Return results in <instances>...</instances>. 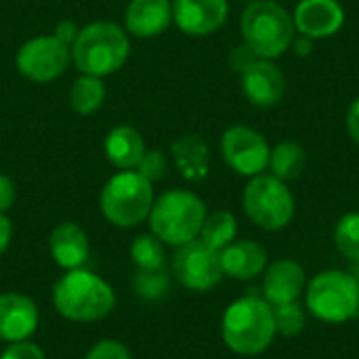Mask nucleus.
<instances>
[{
	"label": "nucleus",
	"instance_id": "423d86ee",
	"mask_svg": "<svg viewBox=\"0 0 359 359\" xmlns=\"http://www.w3.org/2000/svg\"><path fill=\"white\" fill-rule=\"evenodd\" d=\"M309 313L324 324H347L359 313V282L355 276L328 269L311 278L305 288Z\"/></svg>",
	"mask_w": 359,
	"mask_h": 359
},
{
	"label": "nucleus",
	"instance_id": "e433bc0d",
	"mask_svg": "<svg viewBox=\"0 0 359 359\" xmlns=\"http://www.w3.org/2000/svg\"><path fill=\"white\" fill-rule=\"evenodd\" d=\"M11 238H13V225H11V221L0 212V255L8 248Z\"/></svg>",
	"mask_w": 359,
	"mask_h": 359
},
{
	"label": "nucleus",
	"instance_id": "dca6fc26",
	"mask_svg": "<svg viewBox=\"0 0 359 359\" xmlns=\"http://www.w3.org/2000/svg\"><path fill=\"white\" fill-rule=\"evenodd\" d=\"M38 320V307L29 297L17 292L0 294V341H27L36 332Z\"/></svg>",
	"mask_w": 359,
	"mask_h": 359
},
{
	"label": "nucleus",
	"instance_id": "39448f33",
	"mask_svg": "<svg viewBox=\"0 0 359 359\" xmlns=\"http://www.w3.org/2000/svg\"><path fill=\"white\" fill-rule=\"evenodd\" d=\"M206 204L187 189H170L154 200L149 212L151 233L170 246H181L200 236L206 219Z\"/></svg>",
	"mask_w": 359,
	"mask_h": 359
},
{
	"label": "nucleus",
	"instance_id": "393cba45",
	"mask_svg": "<svg viewBox=\"0 0 359 359\" xmlns=\"http://www.w3.org/2000/svg\"><path fill=\"white\" fill-rule=\"evenodd\" d=\"M130 259L137 263L141 271H156L164 269V246L162 242L151 233V236H139L130 244Z\"/></svg>",
	"mask_w": 359,
	"mask_h": 359
},
{
	"label": "nucleus",
	"instance_id": "c756f323",
	"mask_svg": "<svg viewBox=\"0 0 359 359\" xmlns=\"http://www.w3.org/2000/svg\"><path fill=\"white\" fill-rule=\"evenodd\" d=\"M84 359H133V358H130V351H128L122 343L107 339V341H99V343H97L88 353H86V358Z\"/></svg>",
	"mask_w": 359,
	"mask_h": 359
},
{
	"label": "nucleus",
	"instance_id": "4c0bfd02",
	"mask_svg": "<svg viewBox=\"0 0 359 359\" xmlns=\"http://www.w3.org/2000/svg\"><path fill=\"white\" fill-rule=\"evenodd\" d=\"M248 2H252V0H248Z\"/></svg>",
	"mask_w": 359,
	"mask_h": 359
},
{
	"label": "nucleus",
	"instance_id": "2eb2a0df",
	"mask_svg": "<svg viewBox=\"0 0 359 359\" xmlns=\"http://www.w3.org/2000/svg\"><path fill=\"white\" fill-rule=\"evenodd\" d=\"M307 288V276L299 261L294 259H278L263 271V299L276 307L299 301V297Z\"/></svg>",
	"mask_w": 359,
	"mask_h": 359
},
{
	"label": "nucleus",
	"instance_id": "4be33fe9",
	"mask_svg": "<svg viewBox=\"0 0 359 359\" xmlns=\"http://www.w3.org/2000/svg\"><path fill=\"white\" fill-rule=\"evenodd\" d=\"M305 164H307V154H305L303 145L297 141H282L271 147L267 168H269V175L288 183L303 175Z\"/></svg>",
	"mask_w": 359,
	"mask_h": 359
},
{
	"label": "nucleus",
	"instance_id": "f8f14e48",
	"mask_svg": "<svg viewBox=\"0 0 359 359\" xmlns=\"http://www.w3.org/2000/svg\"><path fill=\"white\" fill-rule=\"evenodd\" d=\"M242 76V93L255 107H276L286 95V74L273 59H257Z\"/></svg>",
	"mask_w": 359,
	"mask_h": 359
},
{
	"label": "nucleus",
	"instance_id": "1a4fd4ad",
	"mask_svg": "<svg viewBox=\"0 0 359 359\" xmlns=\"http://www.w3.org/2000/svg\"><path fill=\"white\" fill-rule=\"evenodd\" d=\"M172 269L177 280L196 292L212 290L225 276L221 267V250L210 248L200 238L177 246Z\"/></svg>",
	"mask_w": 359,
	"mask_h": 359
},
{
	"label": "nucleus",
	"instance_id": "bb28decb",
	"mask_svg": "<svg viewBox=\"0 0 359 359\" xmlns=\"http://www.w3.org/2000/svg\"><path fill=\"white\" fill-rule=\"evenodd\" d=\"M273 322H276V332L280 337L292 339L303 332L307 316H305V309L299 305V301H294V303H286V305H276Z\"/></svg>",
	"mask_w": 359,
	"mask_h": 359
},
{
	"label": "nucleus",
	"instance_id": "b1692460",
	"mask_svg": "<svg viewBox=\"0 0 359 359\" xmlns=\"http://www.w3.org/2000/svg\"><path fill=\"white\" fill-rule=\"evenodd\" d=\"M103 99H105V84L99 76H88V74H82L74 84H72V90H69V103L72 107L82 114V116H88V114H95L101 105H103Z\"/></svg>",
	"mask_w": 359,
	"mask_h": 359
},
{
	"label": "nucleus",
	"instance_id": "f03ea898",
	"mask_svg": "<svg viewBox=\"0 0 359 359\" xmlns=\"http://www.w3.org/2000/svg\"><path fill=\"white\" fill-rule=\"evenodd\" d=\"M242 42H246L259 59L282 57L294 40V19L276 0H252L240 17Z\"/></svg>",
	"mask_w": 359,
	"mask_h": 359
},
{
	"label": "nucleus",
	"instance_id": "aec40b11",
	"mask_svg": "<svg viewBox=\"0 0 359 359\" xmlns=\"http://www.w3.org/2000/svg\"><path fill=\"white\" fill-rule=\"evenodd\" d=\"M170 151H172L175 164L183 179L196 183V181H204L208 177L210 154H208V145L202 137L183 135L172 143Z\"/></svg>",
	"mask_w": 359,
	"mask_h": 359
},
{
	"label": "nucleus",
	"instance_id": "a878e982",
	"mask_svg": "<svg viewBox=\"0 0 359 359\" xmlns=\"http://www.w3.org/2000/svg\"><path fill=\"white\" fill-rule=\"evenodd\" d=\"M334 244L339 252L359 265V212H347L334 227Z\"/></svg>",
	"mask_w": 359,
	"mask_h": 359
},
{
	"label": "nucleus",
	"instance_id": "cd10ccee",
	"mask_svg": "<svg viewBox=\"0 0 359 359\" xmlns=\"http://www.w3.org/2000/svg\"><path fill=\"white\" fill-rule=\"evenodd\" d=\"M139 294L147 301H156V299H162L166 292H168V276L164 269H156V271H141L139 269V276H137V282H135Z\"/></svg>",
	"mask_w": 359,
	"mask_h": 359
},
{
	"label": "nucleus",
	"instance_id": "473e14b6",
	"mask_svg": "<svg viewBox=\"0 0 359 359\" xmlns=\"http://www.w3.org/2000/svg\"><path fill=\"white\" fill-rule=\"evenodd\" d=\"M78 34H80V29H78V25H76L72 19L59 21L57 27H55V32H53V36H55L57 40H61L63 44H67V46L74 44V40L78 38Z\"/></svg>",
	"mask_w": 359,
	"mask_h": 359
},
{
	"label": "nucleus",
	"instance_id": "7ed1b4c3",
	"mask_svg": "<svg viewBox=\"0 0 359 359\" xmlns=\"http://www.w3.org/2000/svg\"><path fill=\"white\" fill-rule=\"evenodd\" d=\"M53 303L65 320L99 322L114 311L116 294L99 276L84 269H72L55 284Z\"/></svg>",
	"mask_w": 359,
	"mask_h": 359
},
{
	"label": "nucleus",
	"instance_id": "2f4dec72",
	"mask_svg": "<svg viewBox=\"0 0 359 359\" xmlns=\"http://www.w3.org/2000/svg\"><path fill=\"white\" fill-rule=\"evenodd\" d=\"M0 359H44V353L38 345L29 341H19V343H11Z\"/></svg>",
	"mask_w": 359,
	"mask_h": 359
},
{
	"label": "nucleus",
	"instance_id": "5701e85b",
	"mask_svg": "<svg viewBox=\"0 0 359 359\" xmlns=\"http://www.w3.org/2000/svg\"><path fill=\"white\" fill-rule=\"evenodd\" d=\"M238 236V221L229 210H215L206 215L202 229H200V240L208 244L215 250H223L229 246Z\"/></svg>",
	"mask_w": 359,
	"mask_h": 359
},
{
	"label": "nucleus",
	"instance_id": "f3484780",
	"mask_svg": "<svg viewBox=\"0 0 359 359\" xmlns=\"http://www.w3.org/2000/svg\"><path fill=\"white\" fill-rule=\"evenodd\" d=\"M267 250L255 240H233L221 250L223 273L240 282L259 278L267 269Z\"/></svg>",
	"mask_w": 359,
	"mask_h": 359
},
{
	"label": "nucleus",
	"instance_id": "9b49d317",
	"mask_svg": "<svg viewBox=\"0 0 359 359\" xmlns=\"http://www.w3.org/2000/svg\"><path fill=\"white\" fill-rule=\"evenodd\" d=\"M72 59V48L55 36L27 40L17 53V69L32 82H50L59 78Z\"/></svg>",
	"mask_w": 359,
	"mask_h": 359
},
{
	"label": "nucleus",
	"instance_id": "c85d7f7f",
	"mask_svg": "<svg viewBox=\"0 0 359 359\" xmlns=\"http://www.w3.org/2000/svg\"><path fill=\"white\" fill-rule=\"evenodd\" d=\"M137 172L141 177H145L149 183L160 181L164 177V172H166V156L160 149H151V151L145 149L141 162L137 164Z\"/></svg>",
	"mask_w": 359,
	"mask_h": 359
},
{
	"label": "nucleus",
	"instance_id": "ddd939ff",
	"mask_svg": "<svg viewBox=\"0 0 359 359\" xmlns=\"http://www.w3.org/2000/svg\"><path fill=\"white\" fill-rule=\"evenodd\" d=\"M345 8L339 0H299L292 15L297 32L311 40L339 34L345 25Z\"/></svg>",
	"mask_w": 359,
	"mask_h": 359
},
{
	"label": "nucleus",
	"instance_id": "a211bd4d",
	"mask_svg": "<svg viewBox=\"0 0 359 359\" xmlns=\"http://www.w3.org/2000/svg\"><path fill=\"white\" fill-rule=\"evenodd\" d=\"M126 29L137 38L160 36L172 23L170 0H130L126 15Z\"/></svg>",
	"mask_w": 359,
	"mask_h": 359
},
{
	"label": "nucleus",
	"instance_id": "9d476101",
	"mask_svg": "<svg viewBox=\"0 0 359 359\" xmlns=\"http://www.w3.org/2000/svg\"><path fill=\"white\" fill-rule=\"evenodd\" d=\"M271 147L267 139L250 128V126H231L221 137V156L225 164L242 175V177H257L263 175L269 166Z\"/></svg>",
	"mask_w": 359,
	"mask_h": 359
},
{
	"label": "nucleus",
	"instance_id": "20e7f679",
	"mask_svg": "<svg viewBox=\"0 0 359 359\" xmlns=\"http://www.w3.org/2000/svg\"><path fill=\"white\" fill-rule=\"evenodd\" d=\"M130 53L128 34L109 21H97L80 29L72 44V59L82 74L109 76L118 72Z\"/></svg>",
	"mask_w": 359,
	"mask_h": 359
},
{
	"label": "nucleus",
	"instance_id": "6e6552de",
	"mask_svg": "<svg viewBox=\"0 0 359 359\" xmlns=\"http://www.w3.org/2000/svg\"><path fill=\"white\" fill-rule=\"evenodd\" d=\"M246 217L265 231L288 227L297 212V202L290 187L273 175H257L248 181L242 194Z\"/></svg>",
	"mask_w": 359,
	"mask_h": 359
},
{
	"label": "nucleus",
	"instance_id": "0eeeda50",
	"mask_svg": "<svg viewBox=\"0 0 359 359\" xmlns=\"http://www.w3.org/2000/svg\"><path fill=\"white\" fill-rule=\"evenodd\" d=\"M154 183L137 170L114 175L101 191V210L118 227H135L145 221L154 206Z\"/></svg>",
	"mask_w": 359,
	"mask_h": 359
},
{
	"label": "nucleus",
	"instance_id": "7c9ffc66",
	"mask_svg": "<svg viewBox=\"0 0 359 359\" xmlns=\"http://www.w3.org/2000/svg\"><path fill=\"white\" fill-rule=\"evenodd\" d=\"M257 59H259V57H257V53H255L246 42H242V44L233 46V48H231V53H229V65H231V69H233V72H238V74L246 72V69H248Z\"/></svg>",
	"mask_w": 359,
	"mask_h": 359
},
{
	"label": "nucleus",
	"instance_id": "c9c22d12",
	"mask_svg": "<svg viewBox=\"0 0 359 359\" xmlns=\"http://www.w3.org/2000/svg\"><path fill=\"white\" fill-rule=\"evenodd\" d=\"M313 42H316V40H311V38L299 34V36H294L290 48H294V53H297L299 57H307V55H311V50H313Z\"/></svg>",
	"mask_w": 359,
	"mask_h": 359
},
{
	"label": "nucleus",
	"instance_id": "f704fd0d",
	"mask_svg": "<svg viewBox=\"0 0 359 359\" xmlns=\"http://www.w3.org/2000/svg\"><path fill=\"white\" fill-rule=\"evenodd\" d=\"M345 126H347V133L351 137L353 143L359 145V97H355L347 109V118H345Z\"/></svg>",
	"mask_w": 359,
	"mask_h": 359
},
{
	"label": "nucleus",
	"instance_id": "72a5a7b5",
	"mask_svg": "<svg viewBox=\"0 0 359 359\" xmlns=\"http://www.w3.org/2000/svg\"><path fill=\"white\" fill-rule=\"evenodd\" d=\"M15 198H17L15 183L6 175H0V212L2 215L15 204Z\"/></svg>",
	"mask_w": 359,
	"mask_h": 359
},
{
	"label": "nucleus",
	"instance_id": "4468645a",
	"mask_svg": "<svg viewBox=\"0 0 359 359\" xmlns=\"http://www.w3.org/2000/svg\"><path fill=\"white\" fill-rule=\"evenodd\" d=\"M229 15L227 0H172V21L187 36L217 32Z\"/></svg>",
	"mask_w": 359,
	"mask_h": 359
},
{
	"label": "nucleus",
	"instance_id": "412c9836",
	"mask_svg": "<svg viewBox=\"0 0 359 359\" xmlns=\"http://www.w3.org/2000/svg\"><path fill=\"white\" fill-rule=\"evenodd\" d=\"M143 154H145V141L141 133L133 126H126V124L116 126L105 137V156L114 166L122 170L137 168Z\"/></svg>",
	"mask_w": 359,
	"mask_h": 359
},
{
	"label": "nucleus",
	"instance_id": "f257e3e1",
	"mask_svg": "<svg viewBox=\"0 0 359 359\" xmlns=\"http://www.w3.org/2000/svg\"><path fill=\"white\" fill-rule=\"evenodd\" d=\"M273 307L261 297H242L233 301L221 320V337L229 351L255 358L265 353L276 339Z\"/></svg>",
	"mask_w": 359,
	"mask_h": 359
},
{
	"label": "nucleus",
	"instance_id": "6ab92c4d",
	"mask_svg": "<svg viewBox=\"0 0 359 359\" xmlns=\"http://www.w3.org/2000/svg\"><path fill=\"white\" fill-rule=\"evenodd\" d=\"M48 248L59 267L72 271L80 269L88 259V238L76 223H61L50 231Z\"/></svg>",
	"mask_w": 359,
	"mask_h": 359
}]
</instances>
